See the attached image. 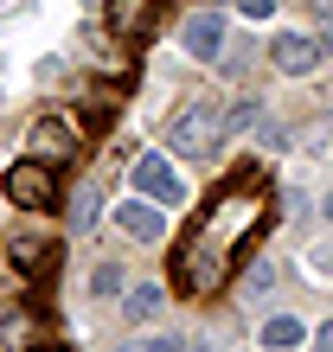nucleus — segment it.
<instances>
[{
	"mask_svg": "<svg viewBox=\"0 0 333 352\" xmlns=\"http://www.w3.org/2000/svg\"><path fill=\"white\" fill-rule=\"evenodd\" d=\"M0 186H7V199L19 205V212H52V205H58V173H52V160H13Z\"/></svg>",
	"mask_w": 333,
	"mask_h": 352,
	"instance_id": "nucleus-1",
	"label": "nucleus"
},
{
	"mask_svg": "<svg viewBox=\"0 0 333 352\" xmlns=\"http://www.w3.org/2000/svg\"><path fill=\"white\" fill-rule=\"evenodd\" d=\"M135 192L173 212V205H186V179H180V167H173L166 154H141V160H135Z\"/></svg>",
	"mask_w": 333,
	"mask_h": 352,
	"instance_id": "nucleus-2",
	"label": "nucleus"
},
{
	"mask_svg": "<svg viewBox=\"0 0 333 352\" xmlns=\"http://www.w3.org/2000/svg\"><path fill=\"white\" fill-rule=\"evenodd\" d=\"M224 13L218 7H199V13H186V26H180V45H186V58H199V65H218L224 58Z\"/></svg>",
	"mask_w": 333,
	"mask_h": 352,
	"instance_id": "nucleus-3",
	"label": "nucleus"
},
{
	"mask_svg": "<svg viewBox=\"0 0 333 352\" xmlns=\"http://www.w3.org/2000/svg\"><path fill=\"white\" fill-rule=\"evenodd\" d=\"M166 141H173V154H205L212 148V141H224V129H218V116L205 109V102H193V109H180L173 116V129H166Z\"/></svg>",
	"mask_w": 333,
	"mask_h": 352,
	"instance_id": "nucleus-4",
	"label": "nucleus"
},
{
	"mask_svg": "<svg viewBox=\"0 0 333 352\" xmlns=\"http://www.w3.org/2000/svg\"><path fill=\"white\" fill-rule=\"evenodd\" d=\"M269 65H276L282 77L321 71V38L314 32H276V38H269Z\"/></svg>",
	"mask_w": 333,
	"mask_h": 352,
	"instance_id": "nucleus-5",
	"label": "nucleus"
},
{
	"mask_svg": "<svg viewBox=\"0 0 333 352\" xmlns=\"http://www.w3.org/2000/svg\"><path fill=\"white\" fill-rule=\"evenodd\" d=\"M116 231L135 237V243H160L166 237V205H154V199H122L116 205Z\"/></svg>",
	"mask_w": 333,
	"mask_h": 352,
	"instance_id": "nucleus-6",
	"label": "nucleus"
},
{
	"mask_svg": "<svg viewBox=\"0 0 333 352\" xmlns=\"http://www.w3.org/2000/svg\"><path fill=\"white\" fill-rule=\"evenodd\" d=\"M32 148H39V160H58V154H77V122H65V116H39L32 122Z\"/></svg>",
	"mask_w": 333,
	"mask_h": 352,
	"instance_id": "nucleus-7",
	"label": "nucleus"
},
{
	"mask_svg": "<svg viewBox=\"0 0 333 352\" xmlns=\"http://www.w3.org/2000/svg\"><path fill=\"white\" fill-rule=\"evenodd\" d=\"M166 314V288L160 282H135V288H122V320L129 327H148Z\"/></svg>",
	"mask_w": 333,
	"mask_h": 352,
	"instance_id": "nucleus-8",
	"label": "nucleus"
},
{
	"mask_svg": "<svg viewBox=\"0 0 333 352\" xmlns=\"http://www.w3.org/2000/svg\"><path fill=\"white\" fill-rule=\"evenodd\" d=\"M103 19H109L116 38H141V32H148V19H154V0H109Z\"/></svg>",
	"mask_w": 333,
	"mask_h": 352,
	"instance_id": "nucleus-9",
	"label": "nucleus"
},
{
	"mask_svg": "<svg viewBox=\"0 0 333 352\" xmlns=\"http://www.w3.org/2000/svg\"><path fill=\"white\" fill-rule=\"evenodd\" d=\"M301 340H308V327H301L295 314H269V320L257 327V346H263V352H295Z\"/></svg>",
	"mask_w": 333,
	"mask_h": 352,
	"instance_id": "nucleus-10",
	"label": "nucleus"
},
{
	"mask_svg": "<svg viewBox=\"0 0 333 352\" xmlns=\"http://www.w3.org/2000/svg\"><path fill=\"white\" fill-rule=\"evenodd\" d=\"M96 218H103V186H96V179H83L77 192H71V218H65V224H71V237H83Z\"/></svg>",
	"mask_w": 333,
	"mask_h": 352,
	"instance_id": "nucleus-11",
	"label": "nucleus"
},
{
	"mask_svg": "<svg viewBox=\"0 0 333 352\" xmlns=\"http://www.w3.org/2000/svg\"><path fill=\"white\" fill-rule=\"evenodd\" d=\"M7 263L26 269V276H45V269H52V250H45V237H13L7 243Z\"/></svg>",
	"mask_w": 333,
	"mask_h": 352,
	"instance_id": "nucleus-12",
	"label": "nucleus"
},
{
	"mask_svg": "<svg viewBox=\"0 0 333 352\" xmlns=\"http://www.w3.org/2000/svg\"><path fill=\"white\" fill-rule=\"evenodd\" d=\"M0 346H7V352L32 346V314H26V307H0Z\"/></svg>",
	"mask_w": 333,
	"mask_h": 352,
	"instance_id": "nucleus-13",
	"label": "nucleus"
},
{
	"mask_svg": "<svg viewBox=\"0 0 333 352\" xmlns=\"http://www.w3.org/2000/svg\"><path fill=\"white\" fill-rule=\"evenodd\" d=\"M122 288H129V276H122L116 263H96V269H90V295H103V301H116Z\"/></svg>",
	"mask_w": 333,
	"mask_h": 352,
	"instance_id": "nucleus-14",
	"label": "nucleus"
},
{
	"mask_svg": "<svg viewBox=\"0 0 333 352\" xmlns=\"http://www.w3.org/2000/svg\"><path fill=\"white\" fill-rule=\"evenodd\" d=\"M257 116H263V109H257V96H244V102H231V109L218 116V129H224V135H244V129H250Z\"/></svg>",
	"mask_w": 333,
	"mask_h": 352,
	"instance_id": "nucleus-15",
	"label": "nucleus"
},
{
	"mask_svg": "<svg viewBox=\"0 0 333 352\" xmlns=\"http://www.w3.org/2000/svg\"><path fill=\"white\" fill-rule=\"evenodd\" d=\"M257 141L276 154V148H288V129H282V122H257Z\"/></svg>",
	"mask_w": 333,
	"mask_h": 352,
	"instance_id": "nucleus-16",
	"label": "nucleus"
},
{
	"mask_svg": "<svg viewBox=\"0 0 333 352\" xmlns=\"http://www.w3.org/2000/svg\"><path fill=\"white\" fill-rule=\"evenodd\" d=\"M129 352H186V340H173V333H160V340H135Z\"/></svg>",
	"mask_w": 333,
	"mask_h": 352,
	"instance_id": "nucleus-17",
	"label": "nucleus"
},
{
	"mask_svg": "<svg viewBox=\"0 0 333 352\" xmlns=\"http://www.w3.org/2000/svg\"><path fill=\"white\" fill-rule=\"evenodd\" d=\"M237 13L244 19H269V0H237Z\"/></svg>",
	"mask_w": 333,
	"mask_h": 352,
	"instance_id": "nucleus-18",
	"label": "nucleus"
},
{
	"mask_svg": "<svg viewBox=\"0 0 333 352\" xmlns=\"http://www.w3.org/2000/svg\"><path fill=\"white\" fill-rule=\"evenodd\" d=\"M314 352H333V320H321V333H314Z\"/></svg>",
	"mask_w": 333,
	"mask_h": 352,
	"instance_id": "nucleus-19",
	"label": "nucleus"
},
{
	"mask_svg": "<svg viewBox=\"0 0 333 352\" xmlns=\"http://www.w3.org/2000/svg\"><path fill=\"white\" fill-rule=\"evenodd\" d=\"M314 13H321V32H333V0H314Z\"/></svg>",
	"mask_w": 333,
	"mask_h": 352,
	"instance_id": "nucleus-20",
	"label": "nucleus"
},
{
	"mask_svg": "<svg viewBox=\"0 0 333 352\" xmlns=\"http://www.w3.org/2000/svg\"><path fill=\"white\" fill-rule=\"evenodd\" d=\"M26 352H65V346H52V340H32V346H26Z\"/></svg>",
	"mask_w": 333,
	"mask_h": 352,
	"instance_id": "nucleus-21",
	"label": "nucleus"
},
{
	"mask_svg": "<svg viewBox=\"0 0 333 352\" xmlns=\"http://www.w3.org/2000/svg\"><path fill=\"white\" fill-rule=\"evenodd\" d=\"M321 218H327V224H333V192H327V199H321Z\"/></svg>",
	"mask_w": 333,
	"mask_h": 352,
	"instance_id": "nucleus-22",
	"label": "nucleus"
}]
</instances>
